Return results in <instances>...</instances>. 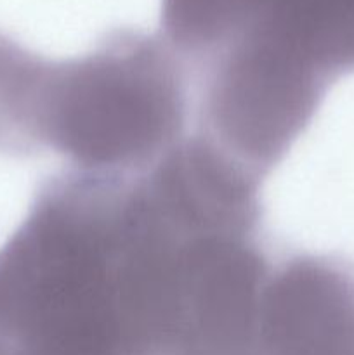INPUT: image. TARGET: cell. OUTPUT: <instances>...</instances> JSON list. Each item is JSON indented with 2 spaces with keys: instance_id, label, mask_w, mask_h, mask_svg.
<instances>
[{
  "instance_id": "obj_4",
  "label": "cell",
  "mask_w": 354,
  "mask_h": 355,
  "mask_svg": "<svg viewBox=\"0 0 354 355\" xmlns=\"http://www.w3.org/2000/svg\"><path fill=\"white\" fill-rule=\"evenodd\" d=\"M255 355H354V260L312 252L274 257Z\"/></svg>"
},
{
  "instance_id": "obj_2",
  "label": "cell",
  "mask_w": 354,
  "mask_h": 355,
  "mask_svg": "<svg viewBox=\"0 0 354 355\" xmlns=\"http://www.w3.org/2000/svg\"><path fill=\"white\" fill-rule=\"evenodd\" d=\"M194 128L266 179L354 73V0H163Z\"/></svg>"
},
{
  "instance_id": "obj_1",
  "label": "cell",
  "mask_w": 354,
  "mask_h": 355,
  "mask_svg": "<svg viewBox=\"0 0 354 355\" xmlns=\"http://www.w3.org/2000/svg\"><path fill=\"white\" fill-rule=\"evenodd\" d=\"M179 245L144 170L62 166L0 246V355H155Z\"/></svg>"
},
{
  "instance_id": "obj_3",
  "label": "cell",
  "mask_w": 354,
  "mask_h": 355,
  "mask_svg": "<svg viewBox=\"0 0 354 355\" xmlns=\"http://www.w3.org/2000/svg\"><path fill=\"white\" fill-rule=\"evenodd\" d=\"M193 128L189 85L160 35L115 30L76 58H42L31 101L33 156L92 172L148 168Z\"/></svg>"
}]
</instances>
